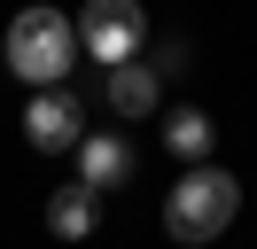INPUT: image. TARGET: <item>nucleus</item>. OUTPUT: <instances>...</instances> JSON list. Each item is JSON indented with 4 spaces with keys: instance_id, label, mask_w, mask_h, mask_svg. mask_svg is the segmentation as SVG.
<instances>
[{
    "instance_id": "obj_8",
    "label": "nucleus",
    "mask_w": 257,
    "mask_h": 249,
    "mask_svg": "<svg viewBox=\"0 0 257 249\" xmlns=\"http://www.w3.org/2000/svg\"><path fill=\"white\" fill-rule=\"evenodd\" d=\"M210 140H218V133H210V117H203V109H172V125H164V148H172L179 164H210Z\"/></svg>"
},
{
    "instance_id": "obj_4",
    "label": "nucleus",
    "mask_w": 257,
    "mask_h": 249,
    "mask_svg": "<svg viewBox=\"0 0 257 249\" xmlns=\"http://www.w3.org/2000/svg\"><path fill=\"white\" fill-rule=\"evenodd\" d=\"M24 140H32L39 156H78V140H86V101H78L70 86H39L32 109H24Z\"/></svg>"
},
{
    "instance_id": "obj_5",
    "label": "nucleus",
    "mask_w": 257,
    "mask_h": 249,
    "mask_svg": "<svg viewBox=\"0 0 257 249\" xmlns=\"http://www.w3.org/2000/svg\"><path fill=\"white\" fill-rule=\"evenodd\" d=\"M156 101H164V70L156 62H117L109 70V109L117 117H156Z\"/></svg>"
},
{
    "instance_id": "obj_7",
    "label": "nucleus",
    "mask_w": 257,
    "mask_h": 249,
    "mask_svg": "<svg viewBox=\"0 0 257 249\" xmlns=\"http://www.w3.org/2000/svg\"><path fill=\"white\" fill-rule=\"evenodd\" d=\"M94 218H101V195L94 187H55L47 195V233H63V241H86V233H94Z\"/></svg>"
},
{
    "instance_id": "obj_3",
    "label": "nucleus",
    "mask_w": 257,
    "mask_h": 249,
    "mask_svg": "<svg viewBox=\"0 0 257 249\" xmlns=\"http://www.w3.org/2000/svg\"><path fill=\"white\" fill-rule=\"evenodd\" d=\"M70 31H78V47L101 62V70H117V62H133V55H141L148 16H141V0H86Z\"/></svg>"
},
{
    "instance_id": "obj_2",
    "label": "nucleus",
    "mask_w": 257,
    "mask_h": 249,
    "mask_svg": "<svg viewBox=\"0 0 257 249\" xmlns=\"http://www.w3.org/2000/svg\"><path fill=\"white\" fill-rule=\"evenodd\" d=\"M234 210H241V187H234V171H218V164H187V179L172 187V202H164V233L172 241H218L226 226H234Z\"/></svg>"
},
{
    "instance_id": "obj_1",
    "label": "nucleus",
    "mask_w": 257,
    "mask_h": 249,
    "mask_svg": "<svg viewBox=\"0 0 257 249\" xmlns=\"http://www.w3.org/2000/svg\"><path fill=\"white\" fill-rule=\"evenodd\" d=\"M78 62V31H70L63 8H16V24H8V70L24 78V86H63V70Z\"/></svg>"
},
{
    "instance_id": "obj_6",
    "label": "nucleus",
    "mask_w": 257,
    "mask_h": 249,
    "mask_svg": "<svg viewBox=\"0 0 257 249\" xmlns=\"http://www.w3.org/2000/svg\"><path fill=\"white\" fill-rule=\"evenodd\" d=\"M125 171H133V148H125L117 133H86V140H78V187L109 195V187L125 179Z\"/></svg>"
}]
</instances>
